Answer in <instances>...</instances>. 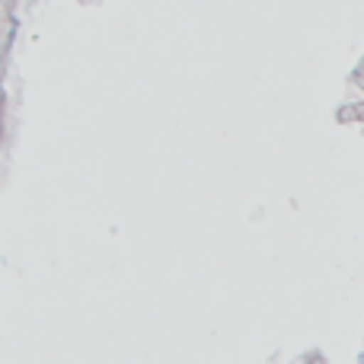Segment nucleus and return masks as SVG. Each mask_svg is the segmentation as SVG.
Segmentation results:
<instances>
[]
</instances>
